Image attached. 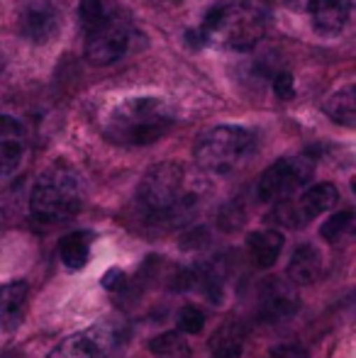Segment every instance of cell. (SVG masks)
<instances>
[{
    "instance_id": "cell-2",
    "label": "cell",
    "mask_w": 356,
    "mask_h": 358,
    "mask_svg": "<svg viewBox=\"0 0 356 358\" xmlns=\"http://www.w3.org/2000/svg\"><path fill=\"white\" fill-rule=\"evenodd\" d=\"M176 124V110L157 95H139L118 103L103 122V134L122 146H147Z\"/></svg>"
},
{
    "instance_id": "cell-18",
    "label": "cell",
    "mask_w": 356,
    "mask_h": 358,
    "mask_svg": "<svg viewBox=\"0 0 356 358\" xmlns=\"http://www.w3.org/2000/svg\"><path fill=\"white\" fill-rule=\"evenodd\" d=\"M325 115L332 122L342 124V127L352 129L356 124V103H354V85H344V88L334 90L322 105Z\"/></svg>"
},
{
    "instance_id": "cell-5",
    "label": "cell",
    "mask_w": 356,
    "mask_h": 358,
    "mask_svg": "<svg viewBox=\"0 0 356 358\" xmlns=\"http://www.w3.org/2000/svg\"><path fill=\"white\" fill-rule=\"evenodd\" d=\"M254 134L237 124H218L203 132L195 142V161L203 171L227 176L237 171L254 151Z\"/></svg>"
},
{
    "instance_id": "cell-6",
    "label": "cell",
    "mask_w": 356,
    "mask_h": 358,
    "mask_svg": "<svg viewBox=\"0 0 356 358\" xmlns=\"http://www.w3.org/2000/svg\"><path fill=\"white\" fill-rule=\"evenodd\" d=\"M315 173V161L310 156H285L271 164L257 183L259 203H280L295 190L305 188Z\"/></svg>"
},
{
    "instance_id": "cell-15",
    "label": "cell",
    "mask_w": 356,
    "mask_h": 358,
    "mask_svg": "<svg viewBox=\"0 0 356 358\" xmlns=\"http://www.w3.org/2000/svg\"><path fill=\"white\" fill-rule=\"evenodd\" d=\"M285 273H288L290 285H313L322 273V254L318 251V246L300 244L290 256Z\"/></svg>"
},
{
    "instance_id": "cell-14",
    "label": "cell",
    "mask_w": 356,
    "mask_h": 358,
    "mask_svg": "<svg viewBox=\"0 0 356 358\" xmlns=\"http://www.w3.org/2000/svg\"><path fill=\"white\" fill-rule=\"evenodd\" d=\"M29 287L22 280L0 285V331H15L24 322Z\"/></svg>"
},
{
    "instance_id": "cell-20",
    "label": "cell",
    "mask_w": 356,
    "mask_h": 358,
    "mask_svg": "<svg viewBox=\"0 0 356 358\" xmlns=\"http://www.w3.org/2000/svg\"><path fill=\"white\" fill-rule=\"evenodd\" d=\"M110 17H113V15L108 13L105 0H81V3H78V22H81V29L86 34L103 27Z\"/></svg>"
},
{
    "instance_id": "cell-23",
    "label": "cell",
    "mask_w": 356,
    "mask_h": 358,
    "mask_svg": "<svg viewBox=\"0 0 356 358\" xmlns=\"http://www.w3.org/2000/svg\"><path fill=\"white\" fill-rule=\"evenodd\" d=\"M205 327V315L200 312V307L195 305H185L178 312V329L180 334H200Z\"/></svg>"
},
{
    "instance_id": "cell-1",
    "label": "cell",
    "mask_w": 356,
    "mask_h": 358,
    "mask_svg": "<svg viewBox=\"0 0 356 358\" xmlns=\"http://www.w3.org/2000/svg\"><path fill=\"white\" fill-rule=\"evenodd\" d=\"M205 198L203 178H193L176 161L152 166L137 188V200L152 220L183 224L193 220Z\"/></svg>"
},
{
    "instance_id": "cell-26",
    "label": "cell",
    "mask_w": 356,
    "mask_h": 358,
    "mask_svg": "<svg viewBox=\"0 0 356 358\" xmlns=\"http://www.w3.org/2000/svg\"><path fill=\"white\" fill-rule=\"evenodd\" d=\"M100 283H103L105 290H120V287L124 285V273L120 268H110L108 273L103 275Z\"/></svg>"
},
{
    "instance_id": "cell-27",
    "label": "cell",
    "mask_w": 356,
    "mask_h": 358,
    "mask_svg": "<svg viewBox=\"0 0 356 358\" xmlns=\"http://www.w3.org/2000/svg\"><path fill=\"white\" fill-rule=\"evenodd\" d=\"M273 358H305V354L298 346H280V349L273 351Z\"/></svg>"
},
{
    "instance_id": "cell-25",
    "label": "cell",
    "mask_w": 356,
    "mask_h": 358,
    "mask_svg": "<svg viewBox=\"0 0 356 358\" xmlns=\"http://www.w3.org/2000/svg\"><path fill=\"white\" fill-rule=\"evenodd\" d=\"M271 88H273L276 98H280V100H293V95H295L293 73H288V71H276L273 78H271Z\"/></svg>"
},
{
    "instance_id": "cell-22",
    "label": "cell",
    "mask_w": 356,
    "mask_h": 358,
    "mask_svg": "<svg viewBox=\"0 0 356 358\" xmlns=\"http://www.w3.org/2000/svg\"><path fill=\"white\" fill-rule=\"evenodd\" d=\"M352 222H354L352 210H342V213L332 215L322 227H320V234H322L325 241H337V239H342L344 231L352 227Z\"/></svg>"
},
{
    "instance_id": "cell-11",
    "label": "cell",
    "mask_w": 356,
    "mask_h": 358,
    "mask_svg": "<svg viewBox=\"0 0 356 358\" xmlns=\"http://www.w3.org/2000/svg\"><path fill=\"white\" fill-rule=\"evenodd\" d=\"M259 310H262V320L266 322H280L293 317L300 310L298 292L290 283L278 278H269L262 285V297H259Z\"/></svg>"
},
{
    "instance_id": "cell-16",
    "label": "cell",
    "mask_w": 356,
    "mask_h": 358,
    "mask_svg": "<svg viewBox=\"0 0 356 358\" xmlns=\"http://www.w3.org/2000/svg\"><path fill=\"white\" fill-rule=\"evenodd\" d=\"M283 244H285V239L278 229L252 231V234L247 236V251L257 268H271V266L278 261L280 251H283Z\"/></svg>"
},
{
    "instance_id": "cell-17",
    "label": "cell",
    "mask_w": 356,
    "mask_h": 358,
    "mask_svg": "<svg viewBox=\"0 0 356 358\" xmlns=\"http://www.w3.org/2000/svg\"><path fill=\"white\" fill-rule=\"evenodd\" d=\"M90 244H93V234L90 231H71L59 241V259L66 268L78 271L88 264Z\"/></svg>"
},
{
    "instance_id": "cell-12",
    "label": "cell",
    "mask_w": 356,
    "mask_h": 358,
    "mask_svg": "<svg viewBox=\"0 0 356 358\" xmlns=\"http://www.w3.org/2000/svg\"><path fill=\"white\" fill-rule=\"evenodd\" d=\"M27 154V132L13 115H0V176L20 169Z\"/></svg>"
},
{
    "instance_id": "cell-19",
    "label": "cell",
    "mask_w": 356,
    "mask_h": 358,
    "mask_svg": "<svg viewBox=\"0 0 356 358\" xmlns=\"http://www.w3.org/2000/svg\"><path fill=\"white\" fill-rule=\"evenodd\" d=\"M149 351L157 358H188L190 346L180 331H164L149 341Z\"/></svg>"
},
{
    "instance_id": "cell-13",
    "label": "cell",
    "mask_w": 356,
    "mask_h": 358,
    "mask_svg": "<svg viewBox=\"0 0 356 358\" xmlns=\"http://www.w3.org/2000/svg\"><path fill=\"white\" fill-rule=\"evenodd\" d=\"M352 0H308L313 27L325 37H337L352 20Z\"/></svg>"
},
{
    "instance_id": "cell-4",
    "label": "cell",
    "mask_w": 356,
    "mask_h": 358,
    "mask_svg": "<svg viewBox=\"0 0 356 358\" xmlns=\"http://www.w3.org/2000/svg\"><path fill=\"white\" fill-rule=\"evenodd\" d=\"M83 208V183L69 164H52L32 185L29 213L42 224H59L76 217Z\"/></svg>"
},
{
    "instance_id": "cell-10",
    "label": "cell",
    "mask_w": 356,
    "mask_h": 358,
    "mask_svg": "<svg viewBox=\"0 0 356 358\" xmlns=\"http://www.w3.org/2000/svg\"><path fill=\"white\" fill-rule=\"evenodd\" d=\"M17 32L27 42H52L59 32V10L52 0H20Z\"/></svg>"
},
{
    "instance_id": "cell-7",
    "label": "cell",
    "mask_w": 356,
    "mask_h": 358,
    "mask_svg": "<svg viewBox=\"0 0 356 358\" xmlns=\"http://www.w3.org/2000/svg\"><path fill=\"white\" fill-rule=\"evenodd\" d=\"M337 203H339L337 185L318 183V185H310L300 198H295V200L288 198V200L276 203L269 220L280 227H288V229H298V227H305L313 220H318L320 215L329 213Z\"/></svg>"
},
{
    "instance_id": "cell-9",
    "label": "cell",
    "mask_w": 356,
    "mask_h": 358,
    "mask_svg": "<svg viewBox=\"0 0 356 358\" xmlns=\"http://www.w3.org/2000/svg\"><path fill=\"white\" fill-rule=\"evenodd\" d=\"M129 47V27L120 17H110L103 27L86 34V59L93 66L120 62Z\"/></svg>"
},
{
    "instance_id": "cell-24",
    "label": "cell",
    "mask_w": 356,
    "mask_h": 358,
    "mask_svg": "<svg viewBox=\"0 0 356 358\" xmlns=\"http://www.w3.org/2000/svg\"><path fill=\"white\" fill-rule=\"evenodd\" d=\"M244 222H247V210H244V205L239 203V200H234V203H229L222 208L218 224L222 227L225 231H237Z\"/></svg>"
},
{
    "instance_id": "cell-3",
    "label": "cell",
    "mask_w": 356,
    "mask_h": 358,
    "mask_svg": "<svg viewBox=\"0 0 356 358\" xmlns=\"http://www.w3.org/2000/svg\"><path fill=\"white\" fill-rule=\"evenodd\" d=\"M269 17L264 8L254 3L220 5L205 15L200 37L205 44H215L227 52H249L266 34Z\"/></svg>"
},
{
    "instance_id": "cell-21",
    "label": "cell",
    "mask_w": 356,
    "mask_h": 358,
    "mask_svg": "<svg viewBox=\"0 0 356 358\" xmlns=\"http://www.w3.org/2000/svg\"><path fill=\"white\" fill-rule=\"evenodd\" d=\"M242 336L237 331L227 334V329L218 331L213 341V358H242Z\"/></svg>"
},
{
    "instance_id": "cell-8",
    "label": "cell",
    "mask_w": 356,
    "mask_h": 358,
    "mask_svg": "<svg viewBox=\"0 0 356 358\" xmlns=\"http://www.w3.org/2000/svg\"><path fill=\"white\" fill-rule=\"evenodd\" d=\"M122 329L115 324H95L66 336L47 358H115L122 346Z\"/></svg>"
}]
</instances>
